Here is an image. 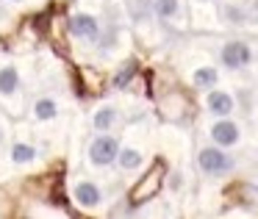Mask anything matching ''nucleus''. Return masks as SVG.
I'll return each instance as SVG.
<instances>
[{"label":"nucleus","mask_w":258,"mask_h":219,"mask_svg":"<svg viewBox=\"0 0 258 219\" xmlns=\"http://www.w3.org/2000/svg\"><path fill=\"white\" fill-rule=\"evenodd\" d=\"M197 167H200V172L208 175V178H225V175L233 172L236 161H233V156L225 153V147L214 144V147H203V150L197 153Z\"/></svg>","instance_id":"f257e3e1"},{"label":"nucleus","mask_w":258,"mask_h":219,"mask_svg":"<svg viewBox=\"0 0 258 219\" xmlns=\"http://www.w3.org/2000/svg\"><path fill=\"white\" fill-rule=\"evenodd\" d=\"M117 153H119V141H117V136H111V130L108 133H97L89 141V164L97 169L111 167L117 161Z\"/></svg>","instance_id":"f03ea898"},{"label":"nucleus","mask_w":258,"mask_h":219,"mask_svg":"<svg viewBox=\"0 0 258 219\" xmlns=\"http://www.w3.org/2000/svg\"><path fill=\"white\" fill-rule=\"evenodd\" d=\"M67 31H70V36H75L78 42L97 45V39H100V34H103V25H100V20H97L95 14L81 12V14H73V17H70Z\"/></svg>","instance_id":"7ed1b4c3"},{"label":"nucleus","mask_w":258,"mask_h":219,"mask_svg":"<svg viewBox=\"0 0 258 219\" xmlns=\"http://www.w3.org/2000/svg\"><path fill=\"white\" fill-rule=\"evenodd\" d=\"M252 61V50L244 42H228V45L219 50V64L225 69H244Z\"/></svg>","instance_id":"20e7f679"},{"label":"nucleus","mask_w":258,"mask_h":219,"mask_svg":"<svg viewBox=\"0 0 258 219\" xmlns=\"http://www.w3.org/2000/svg\"><path fill=\"white\" fill-rule=\"evenodd\" d=\"M211 139L219 147H233V144H239L241 130L230 117H217V122L211 125Z\"/></svg>","instance_id":"39448f33"},{"label":"nucleus","mask_w":258,"mask_h":219,"mask_svg":"<svg viewBox=\"0 0 258 219\" xmlns=\"http://www.w3.org/2000/svg\"><path fill=\"white\" fill-rule=\"evenodd\" d=\"M73 194H75V202L84 208H95L103 202V191L95 180H81V183H75Z\"/></svg>","instance_id":"423d86ee"},{"label":"nucleus","mask_w":258,"mask_h":219,"mask_svg":"<svg viewBox=\"0 0 258 219\" xmlns=\"http://www.w3.org/2000/svg\"><path fill=\"white\" fill-rule=\"evenodd\" d=\"M206 106H208V111L214 114V117H230L233 114V97L228 95V92H219V89H214V92H208V100H206Z\"/></svg>","instance_id":"0eeeda50"},{"label":"nucleus","mask_w":258,"mask_h":219,"mask_svg":"<svg viewBox=\"0 0 258 219\" xmlns=\"http://www.w3.org/2000/svg\"><path fill=\"white\" fill-rule=\"evenodd\" d=\"M114 164H117L122 172H136V169L145 164V156H142V150H136V147H119Z\"/></svg>","instance_id":"6e6552de"},{"label":"nucleus","mask_w":258,"mask_h":219,"mask_svg":"<svg viewBox=\"0 0 258 219\" xmlns=\"http://www.w3.org/2000/svg\"><path fill=\"white\" fill-rule=\"evenodd\" d=\"M117 119H119V111L114 106H100L95 111V117H92V125H95L97 133H108L117 125Z\"/></svg>","instance_id":"1a4fd4ad"},{"label":"nucleus","mask_w":258,"mask_h":219,"mask_svg":"<svg viewBox=\"0 0 258 219\" xmlns=\"http://www.w3.org/2000/svg\"><path fill=\"white\" fill-rule=\"evenodd\" d=\"M58 117V103L53 100V97L42 95L34 100V119L36 122H50V119Z\"/></svg>","instance_id":"9d476101"},{"label":"nucleus","mask_w":258,"mask_h":219,"mask_svg":"<svg viewBox=\"0 0 258 219\" xmlns=\"http://www.w3.org/2000/svg\"><path fill=\"white\" fill-rule=\"evenodd\" d=\"M17 89H20V72L12 67V64H6V67L0 69V95L12 97Z\"/></svg>","instance_id":"9b49d317"},{"label":"nucleus","mask_w":258,"mask_h":219,"mask_svg":"<svg viewBox=\"0 0 258 219\" xmlns=\"http://www.w3.org/2000/svg\"><path fill=\"white\" fill-rule=\"evenodd\" d=\"M36 158V147L28 144V141H17V144H12V164H17V167H23V164H31Z\"/></svg>","instance_id":"f8f14e48"},{"label":"nucleus","mask_w":258,"mask_h":219,"mask_svg":"<svg viewBox=\"0 0 258 219\" xmlns=\"http://www.w3.org/2000/svg\"><path fill=\"white\" fill-rule=\"evenodd\" d=\"M153 12H156V17H161V20H172V17H178L180 3L178 0H153Z\"/></svg>","instance_id":"ddd939ff"},{"label":"nucleus","mask_w":258,"mask_h":219,"mask_svg":"<svg viewBox=\"0 0 258 219\" xmlns=\"http://www.w3.org/2000/svg\"><path fill=\"white\" fill-rule=\"evenodd\" d=\"M195 86L197 89H214L217 86V69L214 67H200V69H195Z\"/></svg>","instance_id":"4468645a"},{"label":"nucleus","mask_w":258,"mask_h":219,"mask_svg":"<svg viewBox=\"0 0 258 219\" xmlns=\"http://www.w3.org/2000/svg\"><path fill=\"white\" fill-rule=\"evenodd\" d=\"M131 78H134V64H128V67H122V72H119L117 78H114V86H117V89H122V86L128 84Z\"/></svg>","instance_id":"2eb2a0df"},{"label":"nucleus","mask_w":258,"mask_h":219,"mask_svg":"<svg viewBox=\"0 0 258 219\" xmlns=\"http://www.w3.org/2000/svg\"><path fill=\"white\" fill-rule=\"evenodd\" d=\"M228 17H230V20H236V23H244L247 14H244V12H236V9H228Z\"/></svg>","instance_id":"dca6fc26"},{"label":"nucleus","mask_w":258,"mask_h":219,"mask_svg":"<svg viewBox=\"0 0 258 219\" xmlns=\"http://www.w3.org/2000/svg\"><path fill=\"white\" fill-rule=\"evenodd\" d=\"M169 186H172V189H180V175H172V183Z\"/></svg>","instance_id":"f3484780"},{"label":"nucleus","mask_w":258,"mask_h":219,"mask_svg":"<svg viewBox=\"0 0 258 219\" xmlns=\"http://www.w3.org/2000/svg\"><path fill=\"white\" fill-rule=\"evenodd\" d=\"M0 144H3V130H0Z\"/></svg>","instance_id":"a211bd4d"},{"label":"nucleus","mask_w":258,"mask_h":219,"mask_svg":"<svg viewBox=\"0 0 258 219\" xmlns=\"http://www.w3.org/2000/svg\"><path fill=\"white\" fill-rule=\"evenodd\" d=\"M12 3H23V0H12Z\"/></svg>","instance_id":"6ab92c4d"},{"label":"nucleus","mask_w":258,"mask_h":219,"mask_svg":"<svg viewBox=\"0 0 258 219\" xmlns=\"http://www.w3.org/2000/svg\"><path fill=\"white\" fill-rule=\"evenodd\" d=\"M255 9H258V6H255Z\"/></svg>","instance_id":"aec40b11"}]
</instances>
